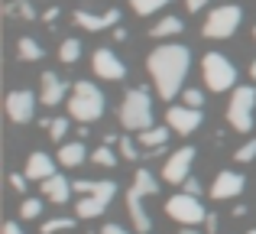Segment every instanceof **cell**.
<instances>
[{
  "instance_id": "cell-1",
  "label": "cell",
  "mask_w": 256,
  "mask_h": 234,
  "mask_svg": "<svg viewBox=\"0 0 256 234\" xmlns=\"http://www.w3.org/2000/svg\"><path fill=\"white\" fill-rule=\"evenodd\" d=\"M146 69H150V78H152V85H156V91L166 101H172L182 91V82H185L188 69H192V49L182 46V43L159 46V49L150 52Z\"/></svg>"
},
{
  "instance_id": "cell-2",
  "label": "cell",
  "mask_w": 256,
  "mask_h": 234,
  "mask_svg": "<svg viewBox=\"0 0 256 234\" xmlns=\"http://www.w3.org/2000/svg\"><path fill=\"white\" fill-rule=\"evenodd\" d=\"M75 185V192L78 195H84V198H78V218H98L100 211L110 205V198L117 195V182H94V179H78V182H72Z\"/></svg>"
},
{
  "instance_id": "cell-3",
  "label": "cell",
  "mask_w": 256,
  "mask_h": 234,
  "mask_svg": "<svg viewBox=\"0 0 256 234\" xmlns=\"http://www.w3.org/2000/svg\"><path fill=\"white\" fill-rule=\"evenodd\" d=\"M159 192V182L152 179V172H146V169H140L136 172V179H133V185H130V192H126V208H130V218H133V228H136L140 234H146L150 231V215H146V208H143V198L146 195H156Z\"/></svg>"
},
{
  "instance_id": "cell-4",
  "label": "cell",
  "mask_w": 256,
  "mask_h": 234,
  "mask_svg": "<svg viewBox=\"0 0 256 234\" xmlns=\"http://www.w3.org/2000/svg\"><path fill=\"white\" fill-rule=\"evenodd\" d=\"M68 114L75 120H82V124H91V120H98L104 114V95H100L98 85L91 82H78L75 88H72L68 95Z\"/></svg>"
},
{
  "instance_id": "cell-5",
  "label": "cell",
  "mask_w": 256,
  "mask_h": 234,
  "mask_svg": "<svg viewBox=\"0 0 256 234\" xmlns=\"http://www.w3.org/2000/svg\"><path fill=\"white\" fill-rule=\"evenodd\" d=\"M120 124L126 130H150L152 127V101L146 88H130L120 104Z\"/></svg>"
},
{
  "instance_id": "cell-6",
  "label": "cell",
  "mask_w": 256,
  "mask_h": 234,
  "mask_svg": "<svg viewBox=\"0 0 256 234\" xmlns=\"http://www.w3.org/2000/svg\"><path fill=\"white\" fill-rule=\"evenodd\" d=\"M240 20H244V10L237 4H224L208 13V23L201 26V33H204V39H230L237 33Z\"/></svg>"
},
{
  "instance_id": "cell-7",
  "label": "cell",
  "mask_w": 256,
  "mask_h": 234,
  "mask_svg": "<svg viewBox=\"0 0 256 234\" xmlns=\"http://www.w3.org/2000/svg\"><path fill=\"white\" fill-rule=\"evenodd\" d=\"M201 72H204L208 91H227V88H234V82H237L234 62H227L220 52H208L204 62H201Z\"/></svg>"
},
{
  "instance_id": "cell-8",
  "label": "cell",
  "mask_w": 256,
  "mask_h": 234,
  "mask_svg": "<svg viewBox=\"0 0 256 234\" xmlns=\"http://www.w3.org/2000/svg\"><path fill=\"white\" fill-rule=\"evenodd\" d=\"M253 104H256V91L246 88V85H240V88H234V98L230 104H227V124L234 127V130H250L253 127Z\"/></svg>"
},
{
  "instance_id": "cell-9",
  "label": "cell",
  "mask_w": 256,
  "mask_h": 234,
  "mask_svg": "<svg viewBox=\"0 0 256 234\" xmlns=\"http://www.w3.org/2000/svg\"><path fill=\"white\" fill-rule=\"evenodd\" d=\"M166 211H169V218L182 224H198L204 221V208H201L198 195H192V192H178V195H172L169 202H166Z\"/></svg>"
},
{
  "instance_id": "cell-10",
  "label": "cell",
  "mask_w": 256,
  "mask_h": 234,
  "mask_svg": "<svg viewBox=\"0 0 256 234\" xmlns=\"http://www.w3.org/2000/svg\"><path fill=\"white\" fill-rule=\"evenodd\" d=\"M6 114L13 124H30L36 117V95L32 91H10L6 95Z\"/></svg>"
},
{
  "instance_id": "cell-11",
  "label": "cell",
  "mask_w": 256,
  "mask_h": 234,
  "mask_svg": "<svg viewBox=\"0 0 256 234\" xmlns=\"http://www.w3.org/2000/svg\"><path fill=\"white\" fill-rule=\"evenodd\" d=\"M192 163H194V146H182V150H175L169 156V163H166V169H162L166 182L182 185L188 179V172H192Z\"/></svg>"
},
{
  "instance_id": "cell-12",
  "label": "cell",
  "mask_w": 256,
  "mask_h": 234,
  "mask_svg": "<svg viewBox=\"0 0 256 234\" xmlns=\"http://www.w3.org/2000/svg\"><path fill=\"white\" fill-rule=\"evenodd\" d=\"M91 65H94V75H98V78H107V82H120V78L126 75V65L117 59V52H114V49H104V46L94 52V62Z\"/></svg>"
},
{
  "instance_id": "cell-13",
  "label": "cell",
  "mask_w": 256,
  "mask_h": 234,
  "mask_svg": "<svg viewBox=\"0 0 256 234\" xmlns=\"http://www.w3.org/2000/svg\"><path fill=\"white\" fill-rule=\"evenodd\" d=\"M169 127L175 133H194L201 127V108H188V104H182V108H169Z\"/></svg>"
},
{
  "instance_id": "cell-14",
  "label": "cell",
  "mask_w": 256,
  "mask_h": 234,
  "mask_svg": "<svg viewBox=\"0 0 256 234\" xmlns=\"http://www.w3.org/2000/svg\"><path fill=\"white\" fill-rule=\"evenodd\" d=\"M244 182L246 179L240 176V172H220L218 179H214V185H211V198H220V202H224V198H234V195H240V192H244Z\"/></svg>"
},
{
  "instance_id": "cell-15",
  "label": "cell",
  "mask_w": 256,
  "mask_h": 234,
  "mask_svg": "<svg viewBox=\"0 0 256 234\" xmlns=\"http://www.w3.org/2000/svg\"><path fill=\"white\" fill-rule=\"evenodd\" d=\"M65 82L56 75V72H46L42 75V91H39V104H46V108H56V104L65 101Z\"/></svg>"
},
{
  "instance_id": "cell-16",
  "label": "cell",
  "mask_w": 256,
  "mask_h": 234,
  "mask_svg": "<svg viewBox=\"0 0 256 234\" xmlns=\"http://www.w3.org/2000/svg\"><path fill=\"white\" fill-rule=\"evenodd\" d=\"M117 20H120L117 10H107L104 17H94V13H88V10H75V23L84 26V30H91V33H100V30H107V26H117Z\"/></svg>"
},
{
  "instance_id": "cell-17",
  "label": "cell",
  "mask_w": 256,
  "mask_h": 234,
  "mask_svg": "<svg viewBox=\"0 0 256 234\" xmlns=\"http://www.w3.org/2000/svg\"><path fill=\"white\" fill-rule=\"evenodd\" d=\"M49 176H56V163L46 153H32L26 159V179H36V182H46Z\"/></svg>"
},
{
  "instance_id": "cell-18",
  "label": "cell",
  "mask_w": 256,
  "mask_h": 234,
  "mask_svg": "<svg viewBox=\"0 0 256 234\" xmlns=\"http://www.w3.org/2000/svg\"><path fill=\"white\" fill-rule=\"evenodd\" d=\"M72 189H75V185H72L68 179H62V176H49V179H46V182H42V195H46V198H52V202H56V205L68 202Z\"/></svg>"
},
{
  "instance_id": "cell-19",
  "label": "cell",
  "mask_w": 256,
  "mask_h": 234,
  "mask_svg": "<svg viewBox=\"0 0 256 234\" xmlns=\"http://www.w3.org/2000/svg\"><path fill=\"white\" fill-rule=\"evenodd\" d=\"M169 133H172V127H150V130H140V143L150 146V150H162Z\"/></svg>"
},
{
  "instance_id": "cell-20",
  "label": "cell",
  "mask_w": 256,
  "mask_h": 234,
  "mask_svg": "<svg viewBox=\"0 0 256 234\" xmlns=\"http://www.w3.org/2000/svg\"><path fill=\"white\" fill-rule=\"evenodd\" d=\"M84 156H88V150L82 143H65L62 150H58V163L62 166H82Z\"/></svg>"
},
{
  "instance_id": "cell-21",
  "label": "cell",
  "mask_w": 256,
  "mask_h": 234,
  "mask_svg": "<svg viewBox=\"0 0 256 234\" xmlns=\"http://www.w3.org/2000/svg\"><path fill=\"white\" fill-rule=\"evenodd\" d=\"M178 33H182V20L178 17H166L150 30V36L152 39H166V36H178Z\"/></svg>"
},
{
  "instance_id": "cell-22",
  "label": "cell",
  "mask_w": 256,
  "mask_h": 234,
  "mask_svg": "<svg viewBox=\"0 0 256 234\" xmlns=\"http://www.w3.org/2000/svg\"><path fill=\"white\" fill-rule=\"evenodd\" d=\"M16 52H20L23 62H36V59H42V46H39L36 39H26V36L16 43Z\"/></svg>"
},
{
  "instance_id": "cell-23",
  "label": "cell",
  "mask_w": 256,
  "mask_h": 234,
  "mask_svg": "<svg viewBox=\"0 0 256 234\" xmlns=\"http://www.w3.org/2000/svg\"><path fill=\"white\" fill-rule=\"evenodd\" d=\"M78 56H82V43H78V39H65V43L58 46V59H62L65 65L78 62Z\"/></svg>"
},
{
  "instance_id": "cell-24",
  "label": "cell",
  "mask_w": 256,
  "mask_h": 234,
  "mask_svg": "<svg viewBox=\"0 0 256 234\" xmlns=\"http://www.w3.org/2000/svg\"><path fill=\"white\" fill-rule=\"evenodd\" d=\"M91 159H94L98 166H107V169H110V166H117V153L110 150V143H100L98 150L91 153Z\"/></svg>"
},
{
  "instance_id": "cell-25",
  "label": "cell",
  "mask_w": 256,
  "mask_h": 234,
  "mask_svg": "<svg viewBox=\"0 0 256 234\" xmlns=\"http://www.w3.org/2000/svg\"><path fill=\"white\" fill-rule=\"evenodd\" d=\"M169 4V0H130V7L140 13V17H150V13H156V10H162V7Z\"/></svg>"
},
{
  "instance_id": "cell-26",
  "label": "cell",
  "mask_w": 256,
  "mask_h": 234,
  "mask_svg": "<svg viewBox=\"0 0 256 234\" xmlns=\"http://www.w3.org/2000/svg\"><path fill=\"white\" fill-rule=\"evenodd\" d=\"M39 211H42V202H39V198H23V205H20V218L32 221V218H39Z\"/></svg>"
},
{
  "instance_id": "cell-27",
  "label": "cell",
  "mask_w": 256,
  "mask_h": 234,
  "mask_svg": "<svg viewBox=\"0 0 256 234\" xmlns=\"http://www.w3.org/2000/svg\"><path fill=\"white\" fill-rule=\"evenodd\" d=\"M68 228H75V218H52V221H42V234L68 231Z\"/></svg>"
},
{
  "instance_id": "cell-28",
  "label": "cell",
  "mask_w": 256,
  "mask_h": 234,
  "mask_svg": "<svg viewBox=\"0 0 256 234\" xmlns=\"http://www.w3.org/2000/svg\"><path fill=\"white\" fill-rule=\"evenodd\" d=\"M46 130H49V137H52V140H62V137H65V130H68V120H65V117L46 120Z\"/></svg>"
},
{
  "instance_id": "cell-29",
  "label": "cell",
  "mask_w": 256,
  "mask_h": 234,
  "mask_svg": "<svg viewBox=\"0 0 256 234\" xmlns=\"http://www.w3.org/2000/svg\"><path fill=\"white\" fill-rule=\"evenodd\" d=\"M6 13H16V17H23V20H32V17H36V10H32L30 0H16V4H10V7H6Z\"/></svg>"
},
{
  "instance_id": "cell-30",
  "label": "cell",
  "mask_w": 256,
  "mask_h": 234,
  "mask_svg": "<svg viewBox=\"0 0 256 234\" xmlns=\"http://www.w3.org/2000/svg\"><path fill=\"white\" fill-rule=\"evenodd\" d=\"M234 159H240V163H250V159H256V140H250V143H244L237 153H234Z\"/></svg>"
},
{
  "instance_id": "cell-31",
  "label": "cell",
  "mask_w": 256,
  "mask_h": 234,
  "mask_svg": "<svg viewBox=\"0 0 256 234\" xmlns=\"http://www.w3.org/2000/svg\"><path fill=\"white\" fill-rule=\"evenodd\" d=\"M182 101H185L188 108H201V104H204V95H201L198 88H188V91H182Z\"/></svg>"
},
{
  "instance_id": "cell-32",
  "label": "cell",
  "mask_w": 256,
  "mask_h": 234,
  "mask_svg": "<svg viewBox=\"0 0 256 234\" xmlns=\"http://www.w3.org/2000/svg\"><path fill=\"white\" fill-rule=\"evenodd\" d=\"M120 156L130 159V163H133V159H140V150H136V143H130V137L120 140Z\"/></svg>"
},
{
  "instance_id": "cell-33",
  "label": "cell",
  "mask_w": 256,
  "mask_h": 234,
  "mask_svg": "<svg viewBox=\"0 0 256 234\" xmlns=\"http://www.w3.org/2000/svg\"><path fill=\"white\" fill-rule=\"evenodd\" d=\"M182 185H185V192H192V195H198V192H201V182H198V179H192V176H188Z\"/></svg>"
},
{
  "instance_id": "cell-34",
  "label": "cell",
  "mask_w": 256,
  "mask_h": 234,
  "mask_svg": "<svg viewBox=\"0 0 256 234\" xmlns=\"http://www.w3.org/2000/svg\"><path fill=\"white\" fill-rule=\"evenodd\" d=\"M98 234H126V231L120 228V224H104V228H100Z\"/></svg>"
},
{
  "instance_id": "cell-35",
  "label": "cell",
  "mask_w": 256,
  "mask_h": 234,
  "mask_svg": "<svg viewBox=\"0 0 256 234\" xmlns=\"http://www.w3.org/2000/svg\"><path fill=\"white\" fill-rule=\"evenodd\" d=\"M4 234H23V228H20L16 221H6L4 224Z\"/></svg>"
},
{
  "instance_id": "cell-36",
  "label": "cell",
  "mask_w": 256,
  "mask_h": 234,
  "mask_svg": "<svg viewBox=\"0 0 256 234\" xmlns=\"http://www.w3.org/2000/svg\"><path fill=\"white\" fill-rule=\"evenodd\" d=\"M10 185H13V189H16V192H23V189H26L23 176H10Z\"/></svg>"
},
{
  "instance_id": "cell-37",
  "label": "cell",
  "mask_w": 256,
  "mask_h": 234,
  "mask_svg": "<svg viewBox=\"0 0 256 234\" xmlns=\"http://www.w3.org/2000/svg\"><path fill=\"white\" fill-rule=\"evenodd\" d=\"M42 17H46V23H56V20H58V10H56V7H52V10H46Z\"/></svg>"
},
{
  "instance_id": "cell-38",
  "label": "cell",
  "mask_w": 256,
  "mask_h": 234,
  "mask_svg": "<svg viewBox=\"0 0 256 234\" xmlns=\"http://www.w3.org/2000/svg\"><path fill=\"white\" fill-rule=\"evenodd\" d=\"M185 4H188V10H201V7H204L208 0H185Z\"/></svg>"
},
{
  "instance_id": "cell-39",
  "label": "cell",
  "mask_w": 256,
  "mask_h": 234,
  "mask_svg": "<svg viewBox=\"0 0 256 234\" xmlns=\"http://www.w3.org/2000/svg\"><path fill=\"white\" fill-rule=\"evenodd\" d=\"M114 39H120V43L126 39V30H124V26H117V30H114Z\"/></svg>"
},
{
  "instance_id": "cell-40",
  "label": "cell",
  "mask_w": 256,
  "mask_h": 234,
  "mask_svg": "<svg viewBox=\"0 0 256 234\" xmlns=\"http://www.w3.org/2000/svg\"><path fill=\"white\" fill-rule=\"evenodd\" d=\"M250 75H253V78H256V62H253V65H250Z\"/></svg>"
},
{
  "instance_id": "cell-41",
  "label": "cell",
  "mask_w": 256,
  "mask_h": 234,
  "mask_svg": "<svg viewBox=\"0 0 256 234\" xmlns=\"http://www.w3.org/2000/svg\"><path fill=\"white\" fill-rule=\"evenodd\" d=\"M178 234H198V231H192V228H185V231H178Z\"/></svg>"
},
{
  "instance_id": "cell-42",
  "label": "cell",
  "mask_w": 256,
  "mask_h": 234,
  "mask_svg": "<svg viewBox=\"0 0 256 234\" xmlns=\"http://www.w3.org/2000/svg\"><path fill=\"white\" fill-rule=\"evenodd\" d=\"M246 234H256V228H253V231H246Z\"/></svg>"
},
{
  "instance_id": "cell-43",
  "label": "cell",
  "mask_w": 256,
  "mask_h": 234,
  "mask_svg": "<svg viewBox=\"0 0 256 234\" xmlns=\"http://www.w3.org/2000/svg\"><path fill=\"white\" fill-rule=\"evenodd\" d=\"M253 36H256V26H253Z\"/></svg>"
}]
</instances>
